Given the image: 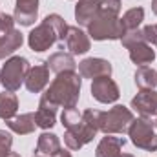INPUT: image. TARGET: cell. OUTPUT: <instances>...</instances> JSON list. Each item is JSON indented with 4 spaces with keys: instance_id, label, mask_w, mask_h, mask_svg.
I'll return each instance as SVG.
<instances>
[{
    "instance_id": "1",
    "label": "cell",
    "mask_w": 157,
    "mask_h": 157,
    "mask_svg": "<svg viewBox=\"0 0 157 157\" xmlns=\"http://www.w3.org/2000/svg\"><path fill=\"white\" fill-rule=\"evenodd\" d=\"M82 77L75 71H62L51 80L49 88L42 93L57 108H75L80 97Z\"/></svg>"
},
{
    "instance_id": "2",
    "label": "cell",
    "mask_w": 157,
    "mask_h": 157,
    "mask_svg": "<svg viewBox=\"0 0 157 157\" xmlns=\"http://www.w3.org/2000/svg\"><path fill=\"white\" fill-rule=\"evenodd\" d=\"M66 31H68L66 20L60 15L51 13V15H48L39 26L28 35V44H29V48L33 51L42 53V51L49 49L53 44L64 42Z\"/></svg>"
},
{
    "instance_id": "3",
    "label": "cell",
    "mask_w": 157,
    "mask_h": 157,
    "mask_svg": "<svg viewBox=\"0 0 157 157\" xmlns=\"http://www.w3.org/2000/svg\"><path fill=\"white\" fill-rule=\"evenodd\" d=\"M101 110L88 108L82 112V121L75 128H70L64 132V144L70 150H80L84 144L91 143L93 137L101 132Z\"/></svg>"
},
{
    "instance_id": "4",
    "label": "cell",
    "mask_w": 157,
    "mask_h": 157,
    "mask_svg": "<svg viewBox=\"0 0 157 157\" xmlns=\"http://www.w3.org/2000/svg\"><path fill=\"white\" fill-rule=\"evenodd\" d=\"M124 33L126 31L122 28L121 17L104 9H99V13L88 24V35L93 40H121Z\"/></svg>"
},
{
    "instance_id": "5",
    "label": "cell",
    "mask_w": 157,
    "mask_h": 157,
    "mask_svg": "<svg viewBox=\"0 0 157 157\" xmlns=\"http://www.w3.org/2000/svg\"><path fill=\"white\" fill-rule=\"evenodd\" d=\"M29 70H31V66H29V60L26 57H20V55L9 57L0 70V84L6 88V91L15 93L24 84Z\"/></svg>"
},
{
    "instance_id": "6",
    "label": "cell",
    "mask_w": 157,
    "mask_h": 157,
    "mask_svg": "<svg viewBox=\"0 0 157 157\" xmlns=\"http://www.w3.org/2000/svg\"><path fill=\"white\" fill-rule=\"evenodd\" d=\"M130 141L133 146L144 152H157V133L154 128V122L146 117H137L132 121L128 128Z\"/></svg>"
},
{
    "instance_id": "7",
    "label": "cell",
    "mask_w": 157,
    "mask_h": 157,
    "mask_svg": "<svg viewBox=\"0 0 157 157\" xmlns=\"http://www.w3.org/2000/svg\"><path fill=\"white\" fill-rule=\"evenodd\" d=\"M133 113L130 108L115 104L108 112H102L101 115V132L104 135H115V133H128V128L133 121Z\"/></svg>"
},
{
    "instance_id": "8",
    "label": "cell",
    "mask_w": 157,
    "mask_h": 157,
    "mask_svg": "<svg viewBox=\"0 0 157 157\" xmlns=\"http://www.w3.org/2000/svg\"><path fill=\"white\" fill-rule=\"evenodd\" d=\"M91 97L102 104L117 102L121 97L117 82L112 77H99L91 80Z\"/></svg>"
},
{
    "instance_id": "9",
    "label": "cell",
    "mask_w": 157,
    "mask_h": 157,
    "mask_svg": "<svg viewBox=\"0 0 157 157\" xmlns=\"http://www.w3.org/2000/svg\"><path fill=\"white\" fill-rule=\"evenodd\" d=\"M112 64L106 59H99V57H90L84 59L82 62H78V73L82 78H99V77H112Z\"/></svg>"
},
{
    "instance_id": "10",
    "label": "cell",
    "mask_w": 157,
    "mask_h": 157,
    "mask_svg": "<svg viewBox=\"0 0 157 157\" xmlns=\"http://www.w3.org/2000/svg\"><path fill=\"white\" fill-rule=\"evenodd\" d=\"M132 108L141 117H157V91L155 90H139V93L132 99Z\"/></svg>"
},
{
    "instance_id": "11",
    "label": "cell",
    "mask_w": 157,
    "mask_h": 157,
    "mask_svg": "<svg viewBox=\"0 0 157 157\" xmlns=\"http://www.w3.org/2000/svg\"><path fill=\"white\" fill-rule=\"evenodd\" d=\"M64 42H66V49H70L71 55H84L91 48L90 35L84 33L78 26H68Z\"/></svg>"
},
{
    "instance_id": "12",
    "label": "cell",
    "mask_w": 157,
    "mask_h": 157,
    "mask_svg": "<svg viewBox=\"0 0 157 157\" xmlns=\"http://www.w3.org/2000/svg\"><path fill=\"white\" fill-rule=\"evenodd\" d=\"M48 82H49V68H48L46 62L37 64V66H31V70L28 71V77L24 80L28 91H31V93L44 91V88L48 86Z\"/></svg>"
},
{
    "instance_id": "13",
    "label": "cell",
    "mask_w": 157,
    "mask_h": 157,
    "mask_svg": "<svg viewBox=\"0 0 157 157\" xmlns=\"http://www.w3.org/2000/svg\"><path fill=\"white\" fill-rule=\"evenodd\" d=\"M39 17V0H17L13 18L20 26H33Z\"/></svg>"
},
{
    "instance_id": "14",
    "label": "cell",
    "mask_w": 157,
    "mask_h": 157,
    "mask_svg": "<svg viewBox=\"0 0 157 157\" xmlns=\"http://www.w3.org/2000/svg\"><path fill=\"white\" fill-rule=\"evenodd\" d=\"M55 121H57V106L53 102H49L44 95L40 97L39 102V110L35 112V122L37 126L42 130H49L55 126Z\"/></svg>"
},
{
    "instance_id": "15",
    "label": "cell",
    "mask_w": 157,
    "mask_h": 157,
    "mask_svg": "<svg viewBox=\"0 0 157 157\" xmlns=\"http://www.w3.org/2000/svg\"><path fill=\"white\" fill-rule=\"evenodd\" d=\"M128 53H130V60L133 64H139V66H146L150 62L155 60V51L152 49L150 44L146 42H135V44H130L128 48Z\"/></svg>"
},
{
    "instance_id": "16",
    "label": "cell",
    "mask_w": 157,
    "mask_h": 157,
    "mask_svg": "<svg viewBox=\"0 0 157 157\" xmlns=\"http://www.w3.org/2000/svg\"><path fill=\"white\" fill-rule=\"evenodd\" d=\"M101 9V0H78L75 6V20L78 26H86Z\"/></svg>"
},
{
    "instance_id": "17",
    "label": "cell",
    "mask_w": 157,
    "mask_h": 157,
    "mask_svg": "<svg viewBox=\"0 0 157 157\" xmlns=\"http://www.w3.org/2000/svg\"><path fill=\"white\" fill-rule=\"evenodd\" d=\"M126 144L124 137H113V135H106L101 139V143L97 144L95 157H121V150Z\"/></svg>"
},
{
    "instance_id": "18",
    "label": "cell",
    "mask_w": 157,
    "mask_h": 157,
    "mask_svg": "<svg viewBox=\"0 0 157 157\" xmlns=\"http://www.w3.org/2000/svg\"><path fill=\"white\" fill-rule=\"evenodd\" d=\"M48 68L53 73H62V71H75L77 62L73 59L71 53H64V51H57L53 55H49V59L46 60Z\"/></svg>"
},
{
    "instance_id": "19",
    "label": "cell",
    "mask_w": 157,
    "mask_h": 157,
    "mask_svg": "<svg viewBox=\"0 0 157 157\" xmlns=\"http://www.w3.org/2000/svg\"><path fill=\"white\" fill-rule=\"evenodd\" d=\"M7 128L17 133V135H29L35 132L37 122H35V113H22V115H15L13 119L6 121Z\"/></svg>"
},
{
    "instance_id": "20",
    "label": "cell",
    "mask_w": 157,
    "mask_h": 157,
    "mask_svg": "<svg viewBox=\"0 0 157 157\" xmlns=\"http://www.w3.org/2000/svg\"><path fill=\"white\" fill-rule=\"evenodd\" d=\"M24 42V35L18 29H11L6 35H0V60L11 57Z\"/></svg>"
},
{
    "instance_id": "21",
    "label": "cell",
    "mask_w": 157,
    "mask_h": 157,
    "mask_svg": "<svg viewBox=\"0 0 157 157\" xmlns=\"http://www.w3.org/2000/svg\"><path fill=\"white\" fill-rule=\"evenodd\" d=\"M60 150V139L59 135L51 133V132H44L39 135L37 141V154L46 157H53L57 152Z\"/></svg>"
},
{
    "instance_id": "22",
    "label": "cell",
    "mask_w": 157,
    "mask_h": 157,
    "mask_svg": "<svg viewBox=\"0 0 157 157\" xmlns=\"http://www.w3.org/2000/svg\"><path fill=\"white\" fill-rule=\"evenodd\" d=\"M133 78L139 90H154L157 86V71L150 66H139Z\"/></svg>"
},
{
    "instance_id": "23",
    "label": "cell",
    "mask_w": 157,
    "mask_h": 157,
    "mask_svg": "<svg viewBox=\"0 0 157 157\" xmlns=\"http://www.w3.org/2000/svg\"><path fill=\"white\" fill-rule=\"evenodd\" d=\"M18 112V99L13 91H4L0 93V119L9 121L17 115Z\"/></svg>"
},
{
    "instance_id": "24",
    "label": "cell",
    "mask_w": 157,
    "mask_h": 157,
    "mask_svg": "<svg viewBox=\"0 0 157 157\" xmlns=\"http://www.w3.org/2000/svg\"><path fill=\"white\" fill-rule=\"evenodd\" d=\"M143 20H144V9L143 7H132V9H128L121 17V22H122L124 31L139 29V26L143 24Z\"/></svg>"
},
{
    "instance_id": "25",
    "label": "cell",
    "mask_w": 157,
    "mask_h": 157,
    "mask_svg": "<svg viewBox=\"0 0 157 157\" xmlns=\"http://www.w3.org/2000/svg\"><path fill=\"white\" fill-rule=\"evenodd\" d=\"M60 121H62V126L66 130L75 128V126L80 124V121H82V112H78L77 108H64V112L60 115Z\"/></svg>"
},
{
    "instance_id": "26",
    "label": "cell",
    "mask_w": 157,
    "mask_h": 157,
    "mask_svg": "<svg viewBox=\"0 0 157 157\" xmlns=\"http://www.w3.org/2000/svg\"><path fill=\"white\" fill-rule=\"evenodd\" d=\"M13 146V135L6 130H0V157H9Z\"/></svg>"
},
{
    "instance_id": "27",
    "label": "cell",
    "mask_w": 157,
    "mask_h": 157,
    "mask_svg": "<svg viewBox=\"0 0 157 157\" xmlns=\"http://www.w3.org/2000/svg\"><path fill=\"white\" fill-rule=\"evenodd\" d=\"M141 33H143V40H144L146 44L157 46V26H154V24L144 26V28L141 29Z\"/></svg>"
},
{
    "instance_id": "28",
    "label": "cell",
    "mask_w": 157,
    "mask_h": 157,
    "mask_svg": "<svg viewBox=\"0 0 157 157\" xmlns=\"http://www.w3.org/2000/svg\"><path fill=\"white\" fill-rule=\"evenodd\" d=\"M11 29H15V18L7 13H0V35H6Z\"/></svg>"
},
{
    "instance_id": "29",
    "label": "cell",
    "mask_w": 157,
    "mask_h": 157,
    "mask_svg": "<svg viewBox=\"0 0 157 157\" xmlns=\"http://www.w3.org/2000/svg\"><path fill=\"white\" fill-rule=\"evenodd\" d=\"M101 9L119 15L121 13V0H101Z\"/></svg>"
},
{
    "instance_id": "30",
    "label": "cell",
    "mask_w": 157,
    "mask_h": 157,
    "mask_svg": "<svg viewBox=\"0 0 157 157\" xmlns=\"http://www.w3.org/2000/svg\"><path fill=\"white\" fill-rule=\"evenodd\" d=\"M53 157H71V154H70L68 150H62V148H60V150H59V152H57Z\"/></svg>"
},
{
    "instance_id": "31",
    "label": "cell",
    "mask_w": 157,
    "mask_h": 157,
    "mask_svg": "<svg viewBox=\"0 0 157 157\" xmlns=\"http://www.w3.org/2000/svg\"><path fill=\"white\" fill-rule=\"evenodd\" d=\"M152 11L154 15H157V0H152Z\"/></svg>"
},
{
    "instance_id": "32",
    "label": "cell",
    "mask_w": 157,
    "mask_h": 157,
    "mask_svg": "<svg viewBox=\"0 0 157 157\" xmlns=\"http://www.w3.org/2000/svg\"><path fill=\"white\" fill-rule=\"evenodd\" d=\"M9 157H20V154H17V152H11V154H9Z\"/></svg>"
},
{
    "instance_id": "33",
    "label": "cell",
    "mask_w": 157,
    "mask_h": 157,
    "mask_svg": "<svg viewBox=\"0 0 157 157\" xmlns=\"http://www.w3.org/2000/svg\"><path fill=\"white\" fill-rule=\"evenodd\" d=\"M121 157H135V155H132V154H122Z\"/></svg>"
},
{
    "instance_id": "34",
    "label": "cell",
    "mask_w": 157,
    "mask_h": 157,
    "mask_svg": "<svg viewBox=\"0 0 157 157\" xmlns=\"http://www.w3.org/2000/svg\"><path fill=\"white\" fill-rule=\"evenodd\" d=\"M154 128L157 130V117H155V121H154Z\"/></svg>"
},
{
    "instance_id": "35",
    "label": "cell",
    "mask_w": 157,
    "mask_h": 157,
    "mask_svg": "<svg viewBox=\"0 0 157 157\" xmlns=\"http://www.w3.org/2000/svg\"><path fill=\"white\" fill-rule=\"evenodd\" d=\"M35 157H46V155H39V154H37V155H35Z\"/></svg>"
}]
</instances>
